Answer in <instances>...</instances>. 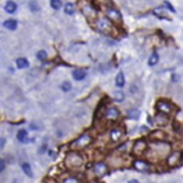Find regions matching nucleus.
<instances>
[{"label": "nucleus", "mask_w": 183, "mask_h": 183, "mask_svg": "<svg viewBox=\"0 0 183 183\" xmlns=\"http://www.w3.org/2000/svg\"><path fill=\"white\" fill-rule=\"evenodd\" d=\"M158 60H159V56H158V54L156 53V52H154L152 55L149 56V66H154V65H156L158 63Z\"/></svg>", "instance_id": "24"}, {"label": "nucleus", "mask_w": 183, "mask_h": 183, "mask_svg": "<svg viewBox=\"0 0 183 183\" xmlns=\"http://www.w3.org/2000/svg\"><path fill=\"white\" fill-rule=\"evenodd\" d=\"M73 77L75 80H82V79L86 77V73H84V70H80V69H77V70H74L73 72Z\"/></svg>", "instance_id": "19"}, {"label": "nucleus", "mask_w": 183, "mask_h": 183, "mask_svg": "<svg viewBox=\"0 0 183 183\" xmlns=\"http://www.w3.org/2000/svg\"><path fill=\"white\" fill-rule=\"evenodd\" d=\"M105 117H106L107 119H110V120H115V119H117L119 117L118 110L115 108V107H111V108H108V110L106 111V113H105Z\"/></svg>", "instance_id": "11"}, {"label": "nucleus", "mask_w": 183, "mask_h": 183, "mask_svg": "<svg viewBox=\"0 0 183 183\" xmlns=\"http://www.w3.org/2000/svg\"><path fill=\"white\" fill-rule=\"evenodd\" d=\"M91 183H99V182H96V181H92Z\"/></svg>", "instance_id": "37"}, {"label": "nucleus", "mask_w": 183, "mask_h": 183, "mask_svg": "<svg viewBox=\"0 0 183 183\" xmlns=\"http://www.w3.org/2000/svg\"><path fill=\"white\" fill-rule=\"evenodd\" d=\"M151 139H153V140H158V141H163L166 139V134H165V132L164 131H161V130H156V131H154L153 133H151Z\"/></svg>", "instance_id": "13"}, {"label": "nucleus", "mask_w": 183, "mask_h": 183, "mask_svg": "<svg viewBox=\"0 0 183 183\" xmlns=\"http://www.w3.org/2000/svg\"><path fill=\"white\" fill-rule=\"evenodd\" d=\"M114 99H115V100H116V101H117V102L124 101L125 94H124V93H122V91H120V90L115 91V92H114Z\"/></svg>", "instance_id": "26"}, {"label": "nucleus", "mask_w": 183, "mask_h": 183, "mask_svg": "<svg viewBox=\"0 0 183 183\" xmlns=\"http://www.w3.org/2000/svg\"><path fill=\"white\" fill-rule=\"evenodd\" d=\"M165 6H166L167 9H168V10H170V11H171L172 13H175V12H176L175 8H173V7H172L171 4H170V3L168 2V1H165Z\"/></svg>", "instance_id": "31"}, {"label": "nucleus", "mask_w": 183, "mask_h": 183, "mask_svg": "<svg viewBox=\"0 0 183 183\" xmlns=\"http://www.w3.org/2000/svg\"><path fill=\"white\" fill-rule=\"evenodd\" d=\"M153 13H154L156 16L161 17V19H168L166 15V11H165L163 8H156L154 11H153Z\"/></svg>", "instance_id": "21"}, {"label": "nucleus", "mask_w": 183, "mask_h": 183, "mask_svg": "<svg viewBox=\"0 0 183 183\" xmlns=\"http://www.w3.org/2000/svg\"><path fill=\"white\" fill-rule=\"evenodd\" d=\"M6 168V164H4V161L2 158H0V172H2Z\"/></svg>", "instance_id": "33"}, {"label": "nucleus", "mask_w": 183, "mask_h": 183, "mask_svg": "<svg viewBox=\"0 0 183 183\" xmlns=\"http://www.w3.org/2000/svg\"><path fill=\"white\" fill-rule=\"evenodd\" d=\"M82 13H84L88 19H94L96 15V9L93 8L92 6H90V4L84 6V8H82Z\"/></svg>", "instance_id": "8"}, {"label": "nucleus", "mask_w": 183, "mask_h": 183, "mask_svg": "<svg viewBox=\"0 0 183 183\" xmlns=\"http://www.w3.org/2000/svg\"><path fill=\"white\" fill-rule=\"evenodd\" d=\"M107 170H108V168H107V166L104 163H96V165L93 166V171H94V173H96V176H99V177L104 176L107 172Z\"/></svg>", "instance_id": "6"}, {"label": "nucleus", "mask_w": 183, "mask_h": 183, "mask_svg": "<svg viewBox=\"0 0 183 183\" xmlns=\"http://www.w3.org/2000/svg\"><path fill=\"white\" fill-rule=\"evenodd\" d=\"M3 26L6 28H8V29H10V31H14V29H16V27H17V23H16V21H14V20H8L3 23Z\"/></svg>", "instance_id": "18"}, {"label": "nucleus", "mask_w": 183, "mask_h": 183, "mask_svg": "<svg viewBox=\"0 0 183 183\" xmlns=\"http://www.w3.org/2000/svg\"><path fill=\"white\" fill-rule=\"evenodd\" d=\"M121 135H122V131L118 129V128H115V129H113L111 131V140L113 142H117L121 138Z\"/></svg>", "instance_id": "14"}, {"label": "nucleus", "mask_w": 183, "mask_h": 183, "mask_svg": "<svg viewBox=\"0 0 183 183\" xmlns=\"http://www.w3.org/2000/svg\"><path fill=\"white\" fill-rule=\"evenodd\" d=\"M61 89H62L63 91H65V92H68V91H70V89H72V84H70L69 81H64L62 84V86H61Z\"/></svg>", "instance_id": "29"}, {"label": "nucleus", "mask_w": 183, "mask_h": 183, "mask_svg": "<svg viewBox=\"0 0 183 183\" xmlns=\"http://www.w3.org/2000/svg\"><path fill=\"white\" fill-rule=\"evenodd\" d=\"M181 158H182V161H183V153H182V155H181Z\"/></svg>", "instance_id": "38"}, {"label": "nucleus", "mask_w": 183, "mask_h": 183, "mask_svg": "<svg viewBox=\"0 0 183 183\" xmlns=\"http://www.w3.org/2000/svg\"><path fill=\"white\" fill-rule=\"evenodd\" d=\"M91 141H92V139H91L90 135L84 134L80 138L77 139L76 141H74L72 143V147L73 149H84V147H86L91 143Z\"/></svg>", "instance_id": "3"}, {"label": "nucleus", "mask_w": 183, "mask_h": 183, "mask_svg": "<svg viewBox=\"0 0 183 183\" xmlns=\"http://www.w3.org/2000/svg\"><path fill=\"white\" fill-rule=\"evenodd\" d=\"M64 11L66 14H68V15H73L74 13H75V6H74L73 3H66L65 4V8H64Z\"/></svg>", "instance_id": "23"}, {"label": "nucleus", "mask_w": 183, "mask_h": 183, "mask_svg": "<svg viewBox=\"0 0 183 183\" xmlns=\"http://www.w3.org/2000/svg\"><path fill=\"white\" fill-rule=\"evenodd\" d=\"M116 86L119 88L125 86V75H124V73H121V72L117 74V76H116Z\"/></svg>", "instance_id": "20"}, {"label": "nucleus", "mask_w": 183, "mask_h": 183, "mask_svg": "<svg viewBox=\"0 0 183 183\" xmlns=\"http://www.w3.org/2000/svg\"><path fill=\"white\" fill-rule=\"evenodd\" d=\"M141 115V112L139 110H131L128 112V117L131 119H138Z\"/></svg>", "instance_id": "25"}, {"label": "nucleus", "mask_w": 183, "mask_h": 183, "mask_svg": "<svg viewBox=\"0 0 183 183\" xmlns=\"http://www.w3.org/2000/svg\"><path fill=\"white\" fill-rule=\"evenodd\" d=\"M157 108L161 111V113L169 114V113L171 112L172 106H171V104H169L168 102H166V101H159L157 103Z\"/></svg>", "instance_id": "9"}, {"label": "nucleus", "mask_w": 183, "mask_h": 183, "mask_svg": "<svg viewBox=\"0 0 183 183\" xmlns=\"http://www.w3.org/2000/svg\"><path fill=\"white\" fill-rule=\"evenodd\" d=\"M17 140L22 142V143H26L28 141V133L26 130H20L19 132H17V135H16Z\"/></svg>", "instance_id": "15"}, {"label": "nucleus", "mask_w": 183, "mask_h": 183, "mask_svg": "<svg viewBox=\"0 0 183 183\" xmlns=\"http://www.w3.org/2000/svg\"><path fill=\"white\" fill-rule=\"evenodd\" d=\"M37 58H38V60H40V61H45V60L47 59V52L43 50L39 51V52L37 53Z\"/></svg>", "instance_id": "30"}, {"label": "nucleus", "mask_w": 183, "mask_h": 183, "mask_svg": "<svg viewBox=\"0 0 183 183\" xmlns=\"http://www.w3.org/2000/svg\"><path fill=\"white\" fill-rule=\"evenodd\" d=\"M96 28H98L99 31H101V33H103V34H107V35L112 34L113 29H114V27H113L111 21L107 20V19H105V17L96 20Z\"/></svg>", "instance_id": "2"}, {"label": "nucleus", "mask_w": 183, "mask_h": 183, "mask_svg": "<svg viewBox=\"0 0 183 183\" xmlns=\"http://www.w3.org/2000/svg\"><path fill=\"white\" fill-rule=\"evenodd\" d=\"M106 15L110 19V21H112V22H115V23L121 22V14L119 13V11H117L115 9H112V8L107 9Z\"/></svg>", "instance_id": "5"}, {"label": "nucleus", "mask_w": 183, "mask_h": 183, "mask_svg": "<svg viewBox=\"0 0 183 183\" xmlns=\"http://www.w3.org/2000/svg\"><path fill=\"white\" fill-rule=\"evenodd\" d=\"M4 143H6V140H4V139H2V138H0V147H2Z\"/></svg>", "instance_id": "35"}, {"label": "nucleus", "mask_w": 183, "mask_h": 183, "mask_svg": "<svg viewBox=\"0 0 183 183\" xmlns=\"http://www.w3.org/2000/svg\"><path fill=\"white\" fill-rule=\"evenodd\" d=\"M46 183H58L54 179H52V178H48L47 180H46Z\"/></svg>", "instance_id": "34"}, {"label": "nucleus", "mask_w": 183, "mask_h": 183, "mask_svg": "<svg viewBox=\"0 0 183 183\" xmlns=\"http://www.w3.org/2000/svg\"><path fill=\"white\" fill-rule=\"evenodd\" d=\"M65 164L69 168H79L84 164V158L76 152H70L66 155L65 158Z\"/></svg>", "instance_id": "1"}, {"label": "nucleus", "mask_w": 183, "mask_h": 183, "mask_svg": "<svg viewBox=\"0 0 183 183\" xmlns=\"http://www.w3.org/2000/svg\"><path fill=\"white\" fill-rule=\"evenodd\" d=\"M29 9L31 12H38L40 10V7L38 6V3L36 1H31L29 2Z\"/></svg>", "instance_id": "28"}, {"label": "nucleus", "mask_w": 183, "mask_h": 183, "mask_svg": "<svg viewBox=\"0 0 183 183\" xmlns=\"http://www.w3.org/2000/svg\"><path fill=\"white\" fill-rule=\"evenodd\" d=\"M168 117H167V114H165V113H158L157 115L155 116V122L157 125H163V126H165V125L168 124Z\"/></svg>", "instance_id": "12"}, {"label": "nucleus", "mask_w": 183, "mask_h": 183, "mask_svg": "<svg viewBox=\"0 0 183 183\" xmlns=\"http://www.w3.org/2000/svg\"><path fill=\"white\" fill-rule=\"evenodd\" d=\"M22 169H23V171H24V173H25L27 177H33V171H31V167L29 164L24 163L22 165Z\"/></svg>", "instance_id": "22"}, {"label": "nucleus", "mask_w": 183, "mask_h": 183, "mask_svg": "<svg viewBox=\"0 0 183 183\" xmlns=\"http://www.w3.org/2000/svg\"><path fill=\"white\" fill-rule=\"evenodd\" d=\"M16 66L20 69H25V68H27L28 66H29V63H28V61L26 59H24V58H20V59L16 60Z\"/></svg>", "instance_id": "16"}, {"label": "nucleus", "mask_w": 183, "mask_h": 183, "mask_svg": "<svg viewBox=\"0 0 183 183\" xmlns=\"http://www.w3.org/2000/svg\"><path fill=\"white\" fill-rule=\"evenodd\" d=\"M146 147H147V144H146V142H145V141L138 140L134 143V145H133V154L142 155L144 152H145Z\"/></svg>", "instance_id": "4"}, {"label": "nucleus", "mask_w": 183, "mask_h": 183, "mask_svg": "<svg viewBox=\"0 0 183 183\" xmlns=\"http://www.w3.org/2000/svg\"><path fill=\"white\" fill-rule=\"evenodd\" d=\"M50 4L54 10H59V9H61V7H62V1H61V0H51Z\"/></svg>", "instance_id": "27"}, {"label": "nucleus", "mask_w": 183, "mask_h": 183, "mask_svg": "<svg viewBox=\"0 0 183 183\" xmlns=\"http://www.w3.org/2000/svg\"><path fill=\"white\" fill-rule=\"evenodd\" d=\"M16 9H17L16 3L13 2V1H8L6 7H4V10H6L8 13H14V12L16 11Z\"/></svg>", "instance_id": "17"}, {"label": "nucleus", "mask_w": 183, "mask_h": 183, "mask_svg": "<svg viewBox=\"0 0 183 183\" xmlns=\"http://www.w3.org/2000/svg\"><path fill=\"white\" fill-rule=\"evenodd\" d=\"M133 166H134V168L137 169V170H139V171H147V170H149V165L146 163V161H140V159H138V161H135L134 163H133Z\"/></svg>", "instance_id": "10"}, {"label": "nucleus", "mask_w": 183, "mask_h": 183, "mask_svg": "<svg viewBox=\"0 0 183 183\" xmlns=\"http://www.w3.org/2000/svg\"><path fill=\"white\" fill-rule=\"evenodd\" d=\"M180 158H181L180 152L171 153V154L169 155L168 159H167V164H168V166H170V167L177 166L178 164H179V161H180Z\"/></svg>", "instance_id": "7"}, {"label": "nucleus", "mask_w": 183, "mask_h": 183, "mask_svg": "<svg viewBox=\"0 0 183 183\" xmlns=\"http://www.w3.org/2000/svg\"><path fill=\"white\" fill-rule=\"evenodd\" d=\"M64 183H78V180L75 178H68L64 181Z\"/></svg>", "instance_id": "32"}, {"label": "nucleus", "mask_w": 183, "mask_h": 183, "mask_svg": "<svg viewBox=\"0 0 183 183\" xmlns=\"http://www.w3.org/2000/svg\"><path fill=\"white\" fill-rule=\"evenodd\" d=\"M128 183H140V182H139L138 180H130Z\"/></svg>", "instance_id": "36"}]
</instances>
